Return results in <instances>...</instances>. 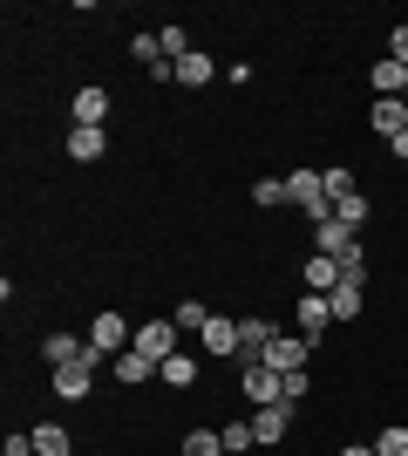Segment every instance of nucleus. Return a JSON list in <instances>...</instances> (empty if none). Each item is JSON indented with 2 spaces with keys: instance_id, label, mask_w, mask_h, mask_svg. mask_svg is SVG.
Returning <instances> with one entry per match:
<instances>
[{
  "instance_id": "nucleus-17",
  "label": "nucleus",
  "mask_w": 408,
  "mask_h": 456,
  "mask_svg": "<svg viewBox=\"0 0 408 456\" xmlns=\"http://www.w3.org/2000/svg\"><path fill=\"white\" fill-rule=\"evenodd\" d=\"M35 456H76L68 450V429L61 422H35Z\"/></svg>"
},
{
  "instance_id": "nucleus-7",
  "label": "nucleus",
  "mask_w": 408,
  "mask_h": 456,
  "mask_svg": "<svg viewBox=\"0 0 408 456\" xmlns=\"http://www.w3.org/2000/svg\"><path fill=\"white\" fill-rule=\"evenodd\" d=\"M68 116H76L82 130H102V116H109V89H102V82H89V89H76V102H68Z\"/></svg>"
},
{
  "instance_id": "nucleus-10",
  "label": "nucleus",
  "mask_w": 408,
  "mask_h": 456,
  "mask_svg": "<svg viewBox=\"0 0 408 456\" xmlns=\"http://www.w3.org/2000/svg\"><path fill=\"white\" fill-rule=\"evenodd\" d=\"M292 429V402H266V409H252V436L259 443H279Z\"/></svg>"
},
{
  "instance_id": "nucleus-18",
  "label": "nucleus",
  "mask_w": 408,
  "mask_h": 456,
  "mask_svg": "<svg viewBox=\"0 0 408 456\" xmlns=\"http://www.w3.org/2000/svg\"><path fill=\"white\" fill-rule=\"evenodd\" d=\"M177 456H225V436L218 429H191V436L177 443Z\"/></svg>"
},
{
  "instance_id": "nucleus-13",
  "label": "nucleus",
  "mask_w": 408,
  "mask_h": 456,
  "mask_svg": "<svg viewBox=\"0 0 408 456\" xmlns=\"http://www.w3.org/2000/svg\"><path fill=\"white\" fill-rule=\"evenodd\" d=\"M156 381H164V388H177V395H184V388H197V354H184V347H177L171 362L156 368Z\"/></svg>"
},
{
  "instance_id": "nucleus-16",
  "label": "nucleus",
  "mask_w": 408,
  "mask_h": 456,
  "mask_svg": "<svg viewBox=\"0 0 408 456\" xmlns=\"http://www.w3.org/2000/svg\"><path fill=\"white\" fill-rule=\"evenodd\" d=\"M68 157H76V164H96V157H102V130H82V123H68Z\"/></svg>"
},
{
  "instance_id": "nucleus-5",
  "label": "nucleus",
  "mask_w": 408,
  "mask_h": 456,
  "mask_svg": "<svg viewBox=\"0 0 408 456\" xmlns=\"http://www.w3.org/2000/svg\"><path fill=\"white\" fill-rule=\"evenodd\" d=\"M238 388H245V402H252V409H266V402H286V381L272 375L266 362H252V368H238Z\"/></svg>"
},
{
  "instance_id": "nucleus-31",
  "label": "nucleus",
  "mask_w": 408,
  "mask_h": 456,
  "mask_svg": "<svg viewBox=\"0 0 408 456\" xmlns=\"http://www.w3.org/2000/svg\"><path fill=\"white\" fill-rule=\"evenodd\" d=\"M388 151H395V157L408 164V130H402V136H388Z\"/></svg>"
},
{
  "instance_id": "nucleus-20",
  "label": "nucleus",
  "mask_w": 408,
  "mask_h": 456,
  "mask_svg": "<svg viewBox=\"0 0 408 456\" xmlns=\"http://www.w3.org/2000/svg\"><path fill=\"white\" fill-rule=\"evenodd\" d=\"M171 321L184 327V334H204V327H212V306H204V300H177Z\"/></svg>"
},
{
  "instance_id": "nucleus-24",
  "label": "nucleus",
  "mask_w": 408,
  "mask_h": 456,
  "mask_svg": "<svg viewBox=\"0 0 408 456\" xmlns=\"http://www.w3.org/2000/svg\"><path fill=\"white\" fill-rule=\"evenodd\" d=\"M252 205L259 211H279V205H286V177H259V184H252Z\"/></svg>"
},
{
  "instance_id": "nucleus-12",
  "label": "nucleus",
  "mask_w": 408,
  "mask_h": 456,
  "mask_svg": "<svg viewBox=\"0 0 408 456\" xmlns=\"http://www.w3.org/2000/svg\"><path fill=\"white\" fill-rule=\"evenodd\" d=\"M300 280H307V293H333V286H340V259H327V252H313L307 266H300Z\"/></svg>"
},
{
  "instance_id": "nucleus-8",
  "label": "nucleus",
  "mask_w": 408,
  "mask_h": 456,
  "mask_svg": "<svg viewBox=\"0 0 408 456\" xmlns=\"http://www.w3.org/2000/svg\"><path fill=\"white\" fill-rule=\"evenodd\" d=\"M354 246H361V232H348L340 218H327V225H313V252H327V259H348Z\"/></svg>"
},
{
  "instance_id": "nucleus-29",
  "label": "nucleus",
  "mask_w": 408,
  "mask_h": 456,
  "mask_svg": "<svg viewBox=\"0 0 408 456\" xmlns=\"http://www.w3.org/2000/svg\"><path fill=\"white\" fill-rule=\"evenodd\" d=\"M348 191H361V184H354L348 164H333V171H327V198H348Z\"/></svg>"
},
{
  "instance_id": "nucleus-11",
  "label": "nucleus",
  "mask_w": 408,
  "mask_h": 456,
  "mask_svg": "<svg viewBox=\"0 0 408 456\" xmlns=\"http://www.w3.org/2000/svg\"><path fill=\"white\" fill-rule=\"evenodd\" d=\"M197 341H204V354H225V362H238V321H225V314H212V327H204Z\"/></svg>"
},
{
  "instance_id": "nucleus-26",
  "label": "nucleus",
  "mask_w": 408,
  "mask_h": 456,
  "mask_svg": "<svg viewBox=\"0 0 408 456\" xmlns=\"http://www.w3.org/2000/svg\"><path fill=\"white\" fill-rule=\"evenodd\" d=\"M340 286H361V293H368V252H361V246L340 259Z\"/></svg>"
},
{
  "instance_id": "nucleus-33",
  "label": "nucleus",
  "mask_w": 408,
  "mask_h": 456,
  "mask_svg": "<svg viewBox=\"0 0 408 456\" xmlns=\"http://www.w3.org/2000/svg\"><path fill=\"white\" fill-rule=\"evenodd\" d=\"M402 171H408V164H402Z\"/></svg>"
},
{
  "instance_id": "nucleus-1",
  "label": "nucleus",
  "mask_w": 408,
  "mask_h": 456,
  "mask_svg": "<svg viewBox=\"0 0 408 456\" xmlns=\"http://www.w3.org/2000/svg\"><path fill=\"white\" fill-rule=\"evenodd\" d=\"M130 341H136V327H123V314H96V321H89V334H82V362L102 368V362H116Z\"/></svg>"
},
{
  "instance_id": "nucleus-28",
  "label": "nucleus",
  "mask_w": 408,
  "mask_h": 456,
  "mask_svg": "<svg viewBox=\"0 0 408 456\" xmlns=\"http://www.w3.org/2000/svg\"><path fill=\"white\" fill-rule=\"evenodd\" d=\"M156 41H164V55H171V61H184V55H191V35H184V20H171V28H164Z\"/></svg>"
},
{
  "instance_id": "nucleus-25",
  "label": "nucleus",
  "mask_w": 408,
  "mask_h": 456,
  "mask_svg": "<svg viewBox=\"0 0 408 456\" xmlns=\"http://www.w3.org/2000/svg\"><path fill=\"white\" fill-rule=\"evenodd\" d=\"M327 306H333V321H354V314H361V286H333Z\"/></svg>"
},
{
  "instance_id": "nucleus-2",
  "label": "nucleus",
  "mask_w": 408,
  "mask_h": 456,
  "mask_svg": "<svg viewBox=\"0 0 408 456\" xmlns=\"http://www.w3.org/2000/svg\"><path fill=\"white\" fill-rule=\"evenodd\" d=\"M286 205H292V211H307L313 225H327V218H333L327 171H286Z\"/></svg>"
},
{
  "instance_id": "nucleus-21",
  "label": "nucleus",
  "mask_w": 408,
  "mask_h": 456,
  "mask_svg": "<svg viewBox=\"0 0 408 456\" xmlns=\"http://www.w3.org/2000/svg\"><path fill=\"white\" fill-rule=\"evenodd\" d=\"M41 354H48V368H68V362L82 354V341H76V334H48V341H41Z\"/></svg>"
},
{
  "instance_id": "nucleus-15",
  "label": "nucleus",
  "mask_w": 408,
  "mask_h": 456,
  "mask_svg": "<svg viewBox=\"0 0 408 456\" xmlns=\"http://www.w3.org/2000/svg\"><path fill=\"white\" fill-rule=\"evenodd\" d=\"M212 76H218V69H212V55H204V48H191V55L177 61V89H204Z\"/></svg>"
},
{
  "instance_id": "nucleus-6",
  "label": "nucleus",
  "mask_w": 408,
  "mask_h": 456,
  "mask_svg": "<svg viewBox=\"0 0 408 456\" xmlns=\"http://www.w3.org/2000/svg\"><path fill=\"white\" fill-rule=\"evenodd\" d=\"M292 321H300V334H307V341H320V334H327V321H333L327 293H300V300H292Z\"/></svg>"
},
{
  "instance_id": "nucleus-32",
  "label": "nucleus",
  "mask_w": 408,
  "mask_h": 456,
  "mask_svg": "<svg viewBox=\"0 0 408 456\" xmlns=\"http://www.w3.org/2000/svg\"><path fill=\"white\" fill-rule=\"evenodd\" d=\"M340 456H374V443H354V450H340Z\"/></svg>"
},
{
  "instance_id": "nucleus-30",
  "label": "nucleus",
  "mask_w": 408,
  "mask_h": 456,
  "mask_svg": "<svg viewBox=\"0 0 408 456\" xmlns=\"http://www.w3.org/2000/svg\"><path fill=\"white\" fill-rule=\"evenodd\" d=\"M388 61H402V69H408V20H395V35H388Z\"/></svg>"
},
{
  "instance_id": "nucleus-9",
  "label": "nucleus",
  "mask_w": 408,
  "mask_h": 456,
  "mask_svg": "<svg viewBox=\"0 0 408 456\" xmlns=\"http://www.w3.org/2000/svg\"><path fill=\"white\" fill-rule=\"evenodd\" d=\"M89 388H96V368L82 362V354H76L68 368H55V395H61V402H82Z\"/></svg>"
},
{
  "instance_id": "nucleus-14",
  "label": "nucleus",
  "mask_w": 408,
  "mask_h": 456,
  "mask_svg": "<svg viewBox=\"0 0 408 456\" xmlns=\"http://www.w3.org/2000/svg\"><path fill=\"white\" fill-rule=\"evenodd\" d=\"M116 381H123V388H143V381H156V362H150V354H136V347H123V354H116Z\"/></svg>"
},
{
  "instance_id": "nucleus-3",
  "label": "nucleus",
  "mask_w": 408,
  "mask_h": 456,
  "mask_svg": "<svg viewBox=\"0 0 408 456\" xmlns=\"http://www.w3.org/2000/svg\"><path fill=\"white\" fill-rule=\"evenodd\" d=\"M177 341H184V327H177V321H143V327H136V354H150V362L156 368H164V362H171V354H177Z\"/></svg>"
},
{
  "instance_id": "nucleus-19",
  "label": "nucleus",
  "mask_w": 408,
  "mask_h": 456,
  "mask_svg": "<svg viewBox=\"0 0 408 456\" xmlns=\"http://www.w3.org/2000/svg\"><path fill=\"white\" fill-rule=\"evenodd\" d=\"M333 218H340L348 232H361V225H368V198H361V191H348V198H333Z\"/></svg>"
},
{
  "instance_id": "nucleus-4",
  "label": "nucleus",
  "mask_w": 408,
  "mask_h": 456,
  "mask_svg": "<svg viewBox=\"0 0 408 456\" xmlns=\"http://www.w3.org/2000/svg\"><path fill=\"white\" fill-rule=\"evenodd\" d=\"M307 362H313V341L279 327V334H272V347H266V368H272V375H292V368H307Z\"/></svg>"
},
{
  "instance_id": "nucleus-27",
  "label": "nucleus",
  "mask_w": 408,
  "mask_h": 456,
  "mask_svg": "<svg viewBox=\"0 0 408 456\" xmlns=\"http://www.w3.org/2000/svg\"><path fill=\"white\" fill-rule=\"evenodd\" d=\"M374 456H408V429L402 422H388V429L374 436Z\"/></svg>"
},
{
  "instance_id": "nucleus-22",
  "label": "nucleus",
  "mask_w": 408,
  "mask_h": 456,
  "mask_svg": "<svg viewBox=\"0 0 408 456\" xmlns=\"http://www.w3.org/2000/svg\"><path fill=\"white\" fill-rule=\"evenodd\" d=\"M218 436H225V456H245V450H259V436H252V416H245V422H225Z\"/></svg>"
},
{
  "instance_id": "nucleus-23",
  "label": "nucleus",
  "mask_w": 408,
  "mask_h": 456,
  "mask_svg": "<svg viewBox=\"0 0 408 456\" xmlns=\"http://www.w3.org/2000/svg\"><path fill=\"white\" fill-rule=\"evenodd\" d=\"M374 130H381V136H402L408 130V102H374Z\"/></svg>"
}]
</instances>
